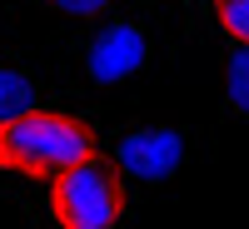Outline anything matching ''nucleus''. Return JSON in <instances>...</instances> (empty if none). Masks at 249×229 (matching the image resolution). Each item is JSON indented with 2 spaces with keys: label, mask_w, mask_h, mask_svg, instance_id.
Instances as JSON below:
<instances>
[{
  "label": "nucleus",
  "mask_w": 249,
  "mask_h": 229,
  "mask_svg": "<svg viewBox=\"0 0 249 229\" xmlns=\"http://www.w3.org/2000/svg\"><path fill=\"white\" fill-rule=\"evenodd\" d=\"M144 60H150V40H144V30L130 25V20H110V25L90 40L85 70H90L95 85H120V80H130L135 70H144Z\"/></svg>",
  "instance_id": "obj_4"
},
{
  "label": "nucleus",
  "mask_w": 249,
  "mask_h": 229,
  "mask_svg": "<svg viewBox=\"0 0 249 229\" xmlns=\"http://www.w3.org/2000/svg\"><path fill=\"white\" fill-rule=\"evenodd\" d=\"M50 214L60 229H115L124 214V175L115 159L85 155L50 175Z\"/></svg>",
  "instance_id": "obj_2"
},
{
  "label": "nucleus",
  "mask_w": 249,
  "mask_h": 229,
  "mask_svg": "<svg viewBox=\"0 0 249 229\" xmlns=\"http://www.w3.org/2000/svg\"><path fill=\"white\" fill-rule=\"evenodd\" d=\"M214 15L230 40H249V0H214Z\"/></svg>",
  "instance_id": "obj_7"
},
{
  "label": "nucleus",
  "mask_w": 249,
  "mask_h": 229,
  "mask_svg": "<svg viewBox=\"0 0 249 229\" xmlns=\"http://www.w3.org/2000/svg\"><path fill=\"white\" fill-rule=\"evenodd\" d=\"M224 80H230V105H234V115H249V50H244V40H234L230 65H224Z\"/></svg>",
  "instance_id": "obj_6"
},
{
  "label": "nucleus",
  "mask_w": 249,
  "mask_h": 229,
  "mask_svg": "<svg viewBox=\"0 0 249 229\" xmlns=\"http://www.w3.org/2000/svg\"><path fill=\"white\" fill-rule=\"evenodd\" d=\"M184 164V135L170 130V124H150V130H135L120 140L115 150V170L144 179V184H164L175 170Z\"/></svg>",
  "instance_id": "obj_3"
},
{
  "label": "nucleus",
  "mask_w": 249,
  "mask_h": 229,
  "mask_svg": "<svg viewBox=\"0 0 249 229\" xmlns=\"http://www.w3.org/2000/svg\"><path fill=\"white\" fill-rule=\"evenodd\" d=\"M25 110H35V80L25 70L0 65V120H15Z\"/></svg>",
  "instance_id": "obj_5"
},
{
  "label": "nucleus",
  "mask_w": 249,
  "mask_h": 229,
  "mask_svg": "<svg viewBox=\"0 0 249 229\" xmlns=\"http://www.w3.org/2000/svg\"><path fill=\"white\" fill-rule=\"evenodd\" d=\"M55 10H65V15H105L115 0H50Z\"/></svg>",
  "instance_id": "obj_8"
},
{
  "label": "nucleus",
  "mask_w": 249,
  "mask_h": 229,
  "mask_svg": "<svg viewBox=\"0 0 249 229\" xmlns=\"http://www.w3.org/2000/svg\"><path fill=\"white\" fill-rule=\"evenodd\" d=\"M95 155L90 124H80L60 110H25L15 120H0V170L25 175V179H50L70 170L75 159Z\"/></svg>",
  "instance_id": "obj_1"
}]
</instances>
